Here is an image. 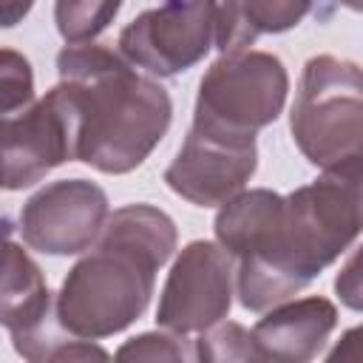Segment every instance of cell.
Listing matches in <instances>:
<instances>
[{
	"mask_svg": "<svg viewBox=\"0 0 363 363\" xmlns=\"http://www.w3.org/2000/svg\"><path fill=\"white\" fill-rule=\"evenodd\" d=\"M335 295L343 306L363 312V244L346 258V264L335 275Z\"/></svg>",
	"mask_w": 363,
	"mask_h": 363,
	"instance_id": "obj_18",
	"label": "cell"
},
{
	"mask_svg": "<svg viewBox=\"0 0 363 363\" xmlns=\"http://www.w3.org/2000/svg\"><path fill=\"white\" fill-rule=\"evenodd\" d=\"M0 88H3V116L20 113L28 105H34V74L31 62L14 51L3 48L0 51Z\"/></svg>",
	"mask_w": 363,
	"mask_h": 363,
	"instance_id": "obj_17",
	"label": "cell"
},
{
	"mask_svg": "<svg viewBox=\"0 0 363 363\" xmlns=\"http://www.w3.org/2000/svg\"><path fill=\"white\" fill-rule=\"evenodd\" d=\"M196 363H269L258 337L235 320H221L196 340Z\"/></svg>",
	"mask_w": 363,
	"mask_h": 363,
	"instance_id": "obj_14",
	"label": "cell"
},
{
	"mask_svg": "<svg viewBox=\"0 0 363 363\" xmlns=\"http://www.w3.org/2000/svg\"><path fill=\"white\" fill-rule=\"evenodd\" d=\"M113 363H196V346L184 335L142 332L116 349Z\"/></svg>",
	"mask_w": 363,
	"mask_h": 363,
	"instance_id": "obj_16",
	"label": "cell"
},
{
	"mask_svg": "<svg viewBox=\"0 0 363 363\" xmlns=\"http://www.w3.org/2000/svg\"><path fill=\"white\" fill-rule=\"evenodd\" d=\"M289 130L315 167L363 159V65L335 54L309 57L289 111Z\"/></svg>",
	"mask_w": 363,
	"mask_h": 363,
	"instance_id": "obj_4",
	"label": "cell"
},
{
	"mask_svg": "<svg viewBox=\"0 0 363 363\" xmlns=\"http://www.w3.org/2000/svg\"><path fill=\"white\" fill-rule=\"evenodd\" d=\"M255 167V136L190 125L176 159L164 170V182L176 196L196 207H224L244 193Z\"/></svg>",
	"mask_w": 363,
	"mask_h": 363,
	"instance_id": "obj_8",
	"label": "cell"
},
{
	"mask_svg": "<svg viewBox=\"0 0 363 363\" xmlns=\"http://www.w3.org/2000/svg\"><path fill=\"white\" fill-rule=\"evenodd\" d=\"M173 218L153 204H125L108 216L99 241L65 275L57 315L68 335L82 340L125 332L145 315L156 272L176 252Z\"/></svg>",
	"mask_w": 363,
	"mask_h": 363,
	"instance_id": "obj_3",
	"label": "cell"
},
{
	"mask_svg": "<svg viewBox=\"0 0 363 363\" xmlns=\"http://www.w3.org/2000/svg\"><path fill=\"white\" fill-rule=\"evenodd\" d=\"M323 363H363V323L346 329L335 340Z\"/></svg>",
	"mask_w": 363,
	"mask_h": 363,
	"instance_id": "obj_20",
	"label": "cell"
},
{
	"mask_svg": "<svg viewBox=\"0 0 363 363\" xmlns=\"http://www.w3.org/2000/svg\"><path fill=\"white\" fill-rule=\"evenodd\" d=\"M286 91L289 74L281 57L269 51L224 54L199 82L193 125L255 136L281 116Z\"/></svg>",
	"mask_w": 363,
	"mask_h": 363,
	"instance_id": "obj_5",
	"label": "cell"
},
{
	"mask_svg": "<svg viewBox=\"0 0 363 363\" xmlns=\"http://www.w3.org/2000/svg\"><path fill=\"white\" fill-rule=\"evenodd\" d=\"M122 3L116 0H60L54 6L57 31L68 45H85L99 37L113 17L119 14Z\"/></svg>",
	"mask_w": 363,
	"mask_h": 363,
	"instance_id": "obj_15",
	"label": "cell"
},
{
	"mask_svg": "<svg viewBox=\"0 0 363 363\" xmlns=\"http://www.w3.org/2000/svg\"><path fill=\"white\" fill-rule=\"evenodd\" d=\"M337 326V309L323 295H306L272 306L255 326L269 363H312Z\"/></svg>",
	"mask_w": 363,
	"mask_h": 363,
	"instance_id": "obj_12",
	"label": "cell"
},
{
	"mask_svg": "<svg viewBox=\"0 0 363 363\" xmlns=\"http://www.w3.org/2000/svg\"><path fill=\"white\" fill-rule=\"evenodd\" d=\"M213 230L238 264L241 306L269 312L306 289L363 233V159L326 167L286 196L244 190L216 213Z\"/></svg>",
	"mask_w": 363,
	"mask_h": 363,
	"instance_id": "obj_1",
	"label": "cell"
},
{
	"mask_svg": "<svg viewBox=\"0 0 363 363\" xmlns=\"http://www.w3.org/2000/svg\"><path fill=\"white\" fill-rule=\"evenodd\" d=\"M312 3L295 0H250V3H216V48L224 54L250 51L261 34H281L295 28Z\"/></svg>",
	"mask_w": 363,
	"mask_h": 363,
	"instance_id": "obj_13",
	"label": "cell"
},
{
	"mask_svg": "<svg viewBox=\"0 0 363 363\" xmlns=\"http://www.w3.org/2000/svg\"><path fill=\"white\" fill-rule=\"evenodd\" d=\"M216 45V3H162L136 14L119 34V54L147 77L190 71Z\"/></svg>",
	"mask_w": 363,
	"mask_h": 363,
	"instance_id": "obj_6",
	"label": "cell"
},
{
	"mask_svg": "<svg viewBox=\"0 0 363 363\" xmlns=\"http://www.w3.org/2000/svg\"><path fill=\"white\" fill-rule=\"evenodd\" d=\"M65 162H77V119L54 85L26 111L3 116V187L26 190Z\"/></svg>",
	"mask_w": 363,
	"mask_h": 363,
	"instance_id": "obj_10",
	"label": "cell"
},
{
	"mask_svg": "<svg viewBox=\"0 0 363 363\" xmlns=\"http://www.w3.org/2000/svg\"><path fill=\"white\" fill-rule=\"evenodd\" d=\"M48 363H113V357L94 340H65L60 349H54Z\"/></svg>",
	"mask_w": 363,
	"mask_h": 363,
	"instance_id": "obj_19",
	"label": "cell"
},
{
	"mask_svg": "<svg viewBox=\"0 0 363 363\" xmlns=\"http://www.w3.org/2000/svg\"><path fill=\"white\" fill-rule=\"evenodd\" d=\"M233 255L218 241H190L179 250L159 295L156 323L173 335L207 332L233 306Z\"/></svg>",
	"mask_w": 363,
	"mask_h": 363,
	"instance_id": "obj_7",
	"label": "cell"
},
{
	"mask_svg": "<svg viewBox=\"0 0 363 363\" xmlns=\"http://www.w3.org/2000/svg\"><path fill=\"white\" fill-rule=\"evenodd\" d=\"M57 74L77 119V162L122 176L164 139L173 119L167 88L111 45H65L57 54Z\"/></svg>",
	"mask_w": 363,
	"mask_h": 363,
	"instance_id": "obj_2",
	"label": "cell"
},
{
	"mask_svg": "<svg viewBox=\"0 0 363 363\" xmlns=\"http://www.w3.org/2000/svg\"><path fill=\"white\" fill-rule=\"evenodd\" d=\"M108 196L91 179H60L40 187L20 207V235L43 255H79L108 224Z\"/></svg>",
	"mask_w": 363,
	"mask_h": 363,
	"instance_id": "obj_9",
	"label": "cell"
},
{
	"mask_svg": "<svg viewBox=\"0 0 363 363\" xmlns=\"http://www.w3.org/2000/svg\"><path fill=\"white\" fill-rule=\"evenodd\" d=\"M0 318L11 335L14 352L26 363H48L54 349L68 340L57 315V298L48 292L37 261L11 238L3 258V295Z\"/></svg>",
	"mask_w": 363,
	"mask_h": 363,
	"instance_id": "obj_11",
	"label": "cell"
}]
</instances>
